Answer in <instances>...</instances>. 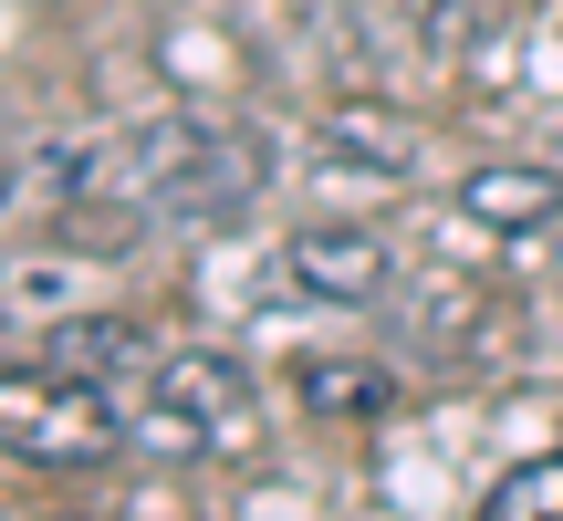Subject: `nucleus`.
Returning <instances> with one entry per match:
<instances>
[{
	"mask_svg": "<svg viewBox=\"0 0 563 521\" xmlns=\"http://www.w3.org/2000/svg\"><path fill=\"white\" fill-rule=\"evenodd\" d=\"M104 167H115V188L146 220H178V230H230L272 188V146L220 115H157V125L104 146Z\"/></svg>",
	"mask_w": 563,
	"mask_h": 521,
	"instance_id": "nucleus-1",
	"label": "nucleus"
},
{
	"mask_svg": "<svg viewBox=\"0 0 563 521\" xmlns=\"http://www.w3.org/2000/svg\"><path fill=\"white\" fill-rule=\"evenodd\" d=\"M136 448L146 459H251L262 448V386H251L241 355H220V344H178V355L146 365L136 386Z\"/></svg>",
	"mask_w": 563,
	"mask_h": 521,
	"instance_id": "nucleus-2",
	"label": "nucleus"
},
{
	"mask_svg": "<svg viewBox=\"0 0 563 521\" xmlns=\"http://www.w3.org/2000/svg\"><path fill=\"white\" fill-rule=\"evenodd\" d=\"M125 407L104 397V376H74V365H0V459L21 469H53V480H74V469H104L125 448Z\"/></svg>",
	"mask_w": 563,
	"mask_h": 521,
	"instance_id": "nucleus-3",
	"label": "nucleus"
},
{
	"mask_svg": "<svg viewBox=\"0 0 563 521\" xmlns=\"http://www.w3.org/2000/svg\"><path fill=\"white\" fill-rule=\"evenodd\" d=\"M272 271H282V292H302V302L365 313V302H386V281H397V251H386V230H365V220H302Z\"/></svg>",
	"mask_w": 563,
	"mask_h": 521,
	"instance_id": "nucleus-4",
	"label": "nucleus"
},
{
	"mask_svg": "<svg viewBox=\"0 0 563 521\" xmlns=\"http://www.w3.org/2000/svg\"><path fill=\"white\" fill-rule=\"evenodd\" d=\"M292 407L302 418H323V428H365V418H386L397 407V365H376V355H302L292 365Z\"/></svg>",
	"mask_w": 563,
	"mask_h": 521,
	"instance_id": "nucleus-5",
	"label": "nucleus"
},
{
	"mask_svg": "<svg viewBox=\"0 0 563 521\" xmlns=\"http://www.w3.org/2000/svg\"><path fill=\"white\" fill-rule=\"evenodd\" d=\"M460 209L481 230H501V241H553V230H563V178H553V167H470Z\"/></svg>",
	"mask_w": 563,
	"mask_h": 521,
	"instance_id": "nucleus-6",
	"label": "nucleus"
},
{
	"mask_svg": "<svg viewBox=\"0 0 563 521\" xmlns=\"http://www.w3.org/2000/svg\"><path fill=\"white\" fill-rule=\"evenodd\" d=\"M53 365H74V376H136L146 334L125 313H74V323H53Z\"/></svg>",
	"mask_w": 563,
	"mask_h": 521,
	"instance_id": "nucleus-7",
	"label": "nucleus"
},
{
	"mask_svg": "<svg viewBox=\"0 0 563 521\" xmlns=\"http://www.w3.org/2000/svg\"><path fill=\"white\" fill-rule=\"evenodd\" d=\"M490 521H563V448H543V459H511L501 480L481 490Z\"/></svg>",
	"mask_w": 563,
	"mask_h": 521,
	"instance_id": "nucleus-8",
	"label": "nucleus"
},
{
	"mask_svg": "<svg viewBox=\"0 0 563 521\" xmlns=\"http://www.w3.org/2000/svg\"><path fill=\"white\" fill-rule=\"evenodd\" d=\"M0 199H11V188H0Z\"/></svg>",
	"mask_w": 563,
	"mask_h": 521,
	"instance_id": "nucleus-9",
	"label": "nucleus"
}]
</instances>
